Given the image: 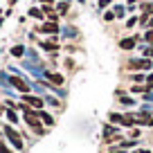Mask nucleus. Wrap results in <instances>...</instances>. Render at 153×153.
Returning <instances> with one entry per match:
<instances>
[{
    "label": "nucleus",
    "mask_w": 153,
    "mask_h": 153,
    "mask_svg": "<svg viewBox=\"0 0 153 153\" xmlns=\"http://www.w3.org/2000/svg\"><path fill=\"white\" fill-rule=\"evenodd\" d=\"M151 68H153L151 59H131L126 63V70H151Z\"/></svg>",
    "instance_id": "1"
},
{
    "label": "nucleus",
    "mask_w": 153,
    "mask_h": 153,
    "mask_svg": "<svg viewBox=\"0 0 153 153\" xmlns=\"http://www.w3.org/2000/svg\"><path fill=\"white\" fill-rule=\"evenodd\" d=\"M5 135L9 137V142L14 144L16 149H23V146H25V144H23V140H20V133H18L16 128H11V126H5Z\"/></svg>",
    "instance_id": "2"
},
{
    "label": "nucleus",
    "mask_w": 153,
    "mask_h": 153,
    "mask_svg": "<svg viewBox=\"0 0 153 153\" xmlns=\"http://www.w3.org/2000/svg\"><path fill=\"white\" fill-rule=\"evenodd\" d=\"M23 101L29 106V108H36V110H43V106H45V101L41 99V97H34V95H25Z\"/></svg>",
    "instance_id": "3"
},
{
    "label": "nucleus",
    "mask_w": 153,
    "mask_h": 153,
    "mask_svg": "<svg viewBox=\"0 0 153 153\" xmlns=\"http://www.w3.org/2000/svg\"><path fill=\"white\" fill-rule=\"evenodd\" d=\"M11 86L18 88L23 95H29V83H27V81H23L20 76H11Z\"/></svg>",
    "instance_id": "4"
},
{
    "label": "nucleus",
    "mask_w": 153,
    "mask_h": 153,
    "mask_svg": "<svg viewBox=\"0 0 153 153\" xmlns=\"http://www.w3.org/2000/svg\"><path fill=\"white\" fill-rule=\"evenodd\" d=\"M137 41H140V36H126V38H122V41H120V48L122 50H135Z\"/></svg>",
    "instance_id": "5"
},
{
    "label": "nucleus",
    "mask_w": 153,
    "mask_h": 153,
    "mask_svg": "<svg viewBox=\"0 0 153 153\" xmlns=\"http://www.w3.org/2000/svg\"><path fill=\"white\" fill-rule=\"evenodd\" d=\"M38 32H41V34H54V36H56V34H59V25L50 20V23H43V25H41V27H38Z\"/></svg>",
    "instance_id": "6"
},
{
    "label": "nucleus",
    "mask_w": 153,
    "mask_h": 153,
    "mask_svg": "<svg viewBox=\"0 0 153 153\" xmlns=\"http://www.w3.org/2000/svg\"><path fill=\"white\" fill-rule=\"evenodd\" d=\"M48 79L54 83V86H63V81H65L63 74H59V72H48Z\"/></svg>",
    "instance_id": "7"
},
{
    "label": "nucleus",
    "mask_w": 153,
    "mask_h": 153,
    "mask_svg": "<svg viewBox=\"0 0 153 153\" xmlns=\"http://www.w3.org/2000/svg\"><path fill=\"white\" fill-rule=\"evenodd\" d=\"M38 117L43 120V124H45V126H54V117H52L50 113H43V110H38Z\"/></svg>",
    "instance_id": "8"
},
{
    "label": "nucleus",
    "mask_w": 153,
    "mask_h": 153,
    "mask_svg": "<svg viewBox=\"0 0 153 153\" xmlns=\"http://www.w3.org/2000/svg\"><path fill=\"white\" fill-rule=\"evenodd\" d=\"M41 48L48 50V52H56L59 45H56V41H45V43H41Z\"/></svg>",
    "instance_id": "9"
},
{
    "label": "nucleus",
    "mask_w": 153,
    "mask_h": 153,
    "mask_svg": "<svg viewBox=\"0 0 153 153\" xmlns=\"http://www.w3.org/2000/svg\"><path fill=\"white\" fill-rule=\"evenodd\" d=\"M113 14H115V18H124L126 16V9H124V5H117L113 9Z\"/></svg>",
    "instance_id": "10"
},
{
    "label": "nucleus",
    "mask_w": 153,
    "mask_h": 153,
    "mask_svg": "<svg viewBox=\"0 0 153 153\" xmlns=\"http://www.w3.org/2000/svg\"><path fill=\"white\" fill-rule=\"evenodd\" d=\"M23 54H25V48H23V45H14V48H11V56L18 59V56H23Z\"/></svg>",
    "instance_id": "11"
},
{
    "label": "nucleus",
    "mask_w": 153,
    "mask_h": 153,
    "mask_svg": "<svg viewBox=\"0 0 153 153\" xmlns=\"http://www.w3.org/2000/svg\"><path fill=\"white\" fill-rule=\"evenodd\" d=\"M7 120H9L11 124H18V115H16V110H14V108L7 110Z\"/></svg>",
    "instance_id": "12"
},
{
    "label": "nucleus",
    "mask_w": 153,
    "mask_h": 153,
    "mask_svg": "<svg viewBox=\"0 0 153 153\" xmlns=\"http://www.w3.org/2000/svg\"><path fill=\"white\" fill-rule=\"evenodd\" d=\"M29 16H32V18H43V9H36V7H32V9H29Z\"/></svg>",
    "instance_id": "13"
},
{
    "label": "nucleus",
    "mask_w": 153,
    "mask_h": 153,
    "mask_svg": "<svg viewBox=\"0 0 153 153\" xmlns=\"http://www.w3.org/2000/svg\"><path fill=\"white\" fill-rule=\"evenodd\" d=\"M68 7H70V2H59L56 11H59V14H68Z\"/></svg>",
    "instance_id": "14"
},
{
    "label": "nucleus",
    "mask_w": 153,
    "mask_h": 153,
    "mask_svg": "<svg viewBox=\"0 0 153 153\" xmlns=\"http://www.w3.org/2000/svg\"><path fill=\"white\" fill-rule=\"evenodd\" d=\"M137 23H140V16H133V18H128V20H126V27H135Z\"/></svg>",
    "instance_id": "15"
},
{
    "label": "nucleus",
    "mask_w": 153,
    "mask_h": 153,
    "mask_svg": "<svg viewBox=\"0 0 153 153\" xmlns=\"http://www.w3.org/2000/svg\"><path fill=\"white\" fill-rule=\"evenodd\" d=\"M144 41H146V43H149V45L153 48V29H149V32L144 34Z\"/></svg>",
    "instance_id": "16"
},
{
    "label": "nucleus",
    "mask_w": 153,
    "mask_h": 153,
    "mask_svg": "<svg viewBox=\"0 0 153 153\" xmlns=\"http://www.w3.org/2000/svg\"><path fill=\"white\" fill-rule=\"evenodd\" d=\"M120 104H124V106H131V104H135V101L131 99V97H122V99H120Z\"/></svg>",
    "instance_id": "17"
},
{
    "label": "nucleus",
    "mask_w": 153,
    "mask_h": 153,
    "mask_svg": "<svg viewBox=\"0 0 153 153\" xmlns=\"http://www.w3.org/2000/svg\"><path fill=\"white\" fill-rule=\"evenodd\" d=\"M104 20H106V23H110V20H115V14H113V11H106V14H104Z\"/></svg>",
    "instance_id": "18"
},
{
    "label": "nucleus",
    "mask_w": 153,
    "mask_h": 153,
    "mask_svg": "<svg viewBox=\"0 0 153 153\" xmlns=\"http://www.w3.org/2000/svg\"><path fill=\"white\" fill-rule=\"evenodd\" d=\"M110 5V0H99V9H106Z\"/></svg>",
    "instance_id": "19"
},
{
    "label": "nucleus",
    "mask_w": 153,
    "mask_h": 153,
    "mask_svg": "<svg viewBox=\"0 0 153 153\" xmlns=\"http://www.w3.org/2000/svg\"><path fill=\"white\" fill-rule=\"evenodd\" d=\"M144 54H146V56H151V59H153V48H151V45H149V48H144Z\"/></svg>",
    "instance_id": "20"
},
{
    "label": "nucleus",
    "mask_w": 153,
    "mask_h": 153,
    "mask_svg": "<svg viewBox=\"0 0 153 153\" xmlns=\"http://www.w3.org/2000/svg\"><path fill=\"white\" fill-rule=\"evenodd\" d=\"M131 79H133V81H144V74H133Z\"/></svg>",
    "instance_id": "21"
},
{
    "label": "nucleus",
    "mask_w": 153,
    "mask_h": 153,
    "mask_svg": "<svg viewBox=\"0 0 153 153\" xmlns=\"http://www.w3.org/2000/svg\"><path fill=\"white\" fill-rule=\"evenodd\" d=\"M0 153H14V151H9V149H7V146H5V144L0 142Z\"/></svg>",
    "instance_id": "22"
},
{
    "label": "nucleus",
    "mask_w": 153,
    "mask_h": 153,
    "mask_svg": "<svg viewBox=\"0 0 153 153\" xmlns=\"http://www.w3.org/2000/svg\"><path fill=\"white\" fill-rule=\"evenodd\" d=\"M108 153H126L124 149H113V151H108Z\"/></svg>",
    "instance_id": "23"
},
{
    "label": "nucleus",
    "mask_w": 153,
    "mask_h": 153,
    "mask_svg": "<svg viewBox=\"0 0 153 153\" xmlns=\"http://www.w3.org/2000/svg\"><path fill=\"white\" fill-rule=\"evenodd\" d=\"M41 2H43V5H52L54 0H41Z\"/></svg>",
    "instance_id": "24"
},
{
    "label": "nucleus",
    "mask_w": 153,
    "mask_h": 153,
    "mask_svg": "<svg viewBox=\"0 0 153 153\" xmlns=\"http://www.w3.org/2000/svg\"><path fill=\"white\" fill-rule=\"evenodd\" d=\"M149 29H153V16H151V20H149Z\"/></svg>",
    "instance_id": "25"
},
{
    "label": "nucleus",
    "mask_w": 153,
    "mask_h": 153,
    "mask_svg": "<svg viewBox=\"0 0 153 153\" xmlns=\"http://www.w3.org/2000/svg\"><path fill=\"white\" fill-rule=\"evenodd\" d=\"M137 153H151V151H149V149H140Z\"/></svg>",
    "instance_id": "26"
},
{
    "label": "nucleus",
    "mask_w": 153,
    "mask_h": 153,
    "mask_svg": "<svg viewBox=\"0 0 153 153\" xmlns=\"http://www.w3.org/2000/svg\"><path fill=\"white\" fill-rule=\"evenodd\" d=\"M149 83H151V86H153V74H149Z\"/></svg>",
    "instance_id": "27"
},
{
    "label": "nucleus",
    "mask_w": 153,
    "mask_h": 153,
    "mask_svg": "<svg viewBox=\"0 0 153 153\" xmlns=\"http://www.w3.org/2000/svg\"><path fill=\"white\" fill-rule=\"evenodd\" d=\"M135 2H137V0H128V5H131V7H133V5H135Z\"/></svg>",
    "instance_id": "28"
},
{
    "label": "nucleus",
    "mask_w": 153,
    "mask_h": 153,
    "mask_svg": "<svg viewBox=\"0 0 153 153\" xmlns=\"http://www.w3.org/2000/svg\"><path fill=\"white\" fill-rule=\"evenodd\" d=\"M149 126H153V117H149Z\"/></svg>",
    "instance_id": "29"
},
{
    "label": "nucleus",
    "mask_w": 153,
    "mask_h": 153,
    "mask_svg": "<svg viewBox=\"0 0 153 153\" xmlns=\"http://www.w3.org/2000/svg\"><path fill=\"white\" fill-rule=\"evenodd\" d=\"M135 153H137V151H135Z\"/></svg>",
    "instance_id": "30"
}]
</instances>
